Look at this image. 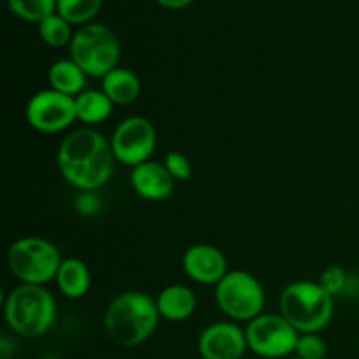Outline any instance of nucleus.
I'll use <instances>...</instances> for the list:
<instances>
[{
    "label": "nucleus",
    "mask_w": 359,
    "mask_h": 359,
    "mask_svg": "<svg viewBox=\"0 0 359 359\" xmlns=\"http://www.w3.org/2000/svg\"><path fill=\"white\" fill-rule=\"evenodd\" d=\"M58 168L67 184L79 191H97L114 172L111 140L91 126L74 130L60 144Z\"/></svg>",
    "instance_id": "f257e3e1"
},
{
    "label": "nucleus",
    "mask_w": 359,
    "mask_h": 359,
    "mask_svg": "<svg viewBox=\"0 0 359 359\" xmlns=\"http://www.w3.org/2000/svg\"><path fill=\"white\" fill-rule=\"evenodd\" d=\"M182 270L193 283L217 286L228 273V259L216 245L195 244L182 256Z\"/></svg>",
    "instance_id": "f8f14e48"
},
{
    "label": "nucleus",
    "mask_w": 359,
    "mask_h": 359,
    "mask_svg": "<svg viewBox=\"0 0 359 359\" xmlns=\"http://www.w3.org/2000/svg\"><path fill=\"white\" fill-rule=\"evenodd\" d=\"M196 294L191 287L184 284H170L163 287L156 298V307L160 312V318L167 321L179 323L191 318L196 311Z\"/></svg>",
    "instance_id": "4468645a"
},
{
    "label": "nucleus",
    "mask_w": 359,
    "mask_h": 359,
    "mask_svg": "<svg viewBox=\"0 0 359 359\" xmlns=\"http://www.w3.org/2000/svg\"><path fill=\"white\" fill-rule=\"evenodd\" d=\"M163 165L167 167L168 174L174 177V181H189L193 175V167L191 161L188 160V156L179 151H170V153L165 156Z\"/></svg>",
    "instance_id": "5701e85b"
},
{
    "label": "nucleus",
    "mask_w": 359,
    "mask_h": 359,
    "mask_svg": "<svg viewBox=\"0 0 359 359\" xmlns=\"http://www.w3.org/2000/svg\"><path fill=\"white\" fill-rule=\"evenodd\" d=\"M102 91L114 105H130L140 97L142 84L135 72L118 67L102 77Z\"/></svg>",
    "instance_id": "dca6fc26"
},
{
    "label": "nucleus",
    "mask_w": 359,
    "mask_h": 359,
    "mask_svg": "<svg viewBox=\"0 0 359 359\" xmlns=\"http://www.w3.org/2000/svg\"><path fill=\"white\" fill-rule=\"evenodd\" d=\"M160 325L156 300L140 291H125L112 298L104 316L109 340L119 347H137L149 340Z\"/></svg>",
    "instance_id": "f03ea898"
},
{
    "label": "nucleus",
    "mask_w": 359,
    "mask_h": 359,
    "mask_svg": "<svg viewBox=\"0 0 359 359\" xmlns=\"http://www.w3.org/2000/svg\"><path fill=\"white\" fill-rule=\"evenodd\" d=\"M158 135L153 123L144 116H130L116 126L111 139L116 161L126 167H137L151 160L156 151Z\"/></svg>",
    "instance_id": "1a4fd4ad"
},
{
    "label": "nucleus",
    "mask_w": 359,
    "mask_h": 359,
    "mask_svg": "<svg viewBox=\"0 0 359 359\" xmlns=\"http://www.w3.org/2000/svg\"><path fill=\"white\" fill-rule=\"evenodd\" d=\"M158 6L165 7V9L170 11H179V9H186L188 6H191L193 0H154Z\"/></svg>",
    "instance_id": "a878e982"
},
{
    "label": "nucleus",
    "mask_w": 359,
    "mask_h": 359,
    "mask_svg": "<svg viewBox=\"0 0 359 359\" xmlns=\"http://www.w3.org/2000/svg\"><path fill=\"white\" fill-rule=\"evenodd\" d=\"M41 359H58V358H55V356H44V358H41Z\"/></svg>",
    "instance_id": "bb28decb"
},
{
    "label": "nucleus",
    "mask_w": 359,
    "mask_h": 359,
    "mask_svg": "<svg viewBox=\"0 0 359 359\" xmlns=\"http://www.w3.org/2000/svg\"><path fill=\"white\" fill-rule=\"evenodd\" d=\"M56 286L63 297L79 300L91 287V273L86 263L79 258H65L56 273Z\"/></svg>",
    "instance_id": "2eb2a0df"
},
{
    "label": "nucleus",
    "mask_w": 359,
    "mask_h": 359,
    "mask_svg": "<svg viewBox=\"0 0 359 359\" xmlns=\"http://www.w3.org/2000/svg\"><path fill=\"white\" fill-rule=\"evenodd\" d=\"M86 77L88 76L83 72V69L70 58L58 60L48 70L49 88L74 98L83 93V91H86L84 90Z\"/></svg>",
    "instance_id": "f3484780"
},
{
    "label": "nucleus",
    "mask_w": 359,
    "mask_h": 359,
    "mask_svg": "<svg viewBox=\"0 0 359 359\" xmlns=\"http://www.w3.org/2000/svg\"><path fill=\"white\" fill-rule=\"evenodd\" d=\"M104 0H58L56 13L70 25H88L100 13Z\"/></svg>",
    "instance_id": "6ab92c4d"
},
{
    "label": "nucleus",
    "mask_w": 359,
    "mask_h": 359,
    "mask_svg": "<svg viewBox=\"0 0 359 359\" xmlns=\"http://www.w3.org/2000/svg\"><path fill=\"white\" fill-rule=\"evenodd\" d=\"M318 283L321 284V286L325 287V290L328 291L332 297H335V294H340L344 290H346L347 273L342 266L332 265V266H328V269L323 270V273H321V277H319Z\"/></svg>",
    "instance_id": "b1692460"
},
{
    "label": "nucleus",
    "mask_w": 359,
    "mask_h": 359,
    "mask_svg": "<svg viewBox=\"0 0 359 359\" xmlns=\"http://www.w3.org/2000/svg\"><path fill=\"white\" fill-rule=\"evenodd\" d=\"M216 304L233 321H252L265 307V290L252 273L245 270L228 272L216 286Z\"/></svg>",
    "instance_id": "0eeeda50"
},
{
    "label": "nucleus",
    "mask_w": 359,
    "mask_h": 359,
    "mask_svg": "<svg viewBox=\"0 0 359 359\" xmlns=\"http://www.w3.org/2000/svg\"><path fill=\"white\" fill-rule=\"evenodd\" d=\"M70 60L83 69L88 77H105L118 69L121 44L118 35L100 23H88L74 34L69 46Z\"/></svg>",
    "instance_id": "39448f33"
},
{
    "label": "nucleus",
    "mask_w": 359,
    "mask_h": 359,
    "mask_svg": "<svg viewBox=\"0 0 359 359\" xmlns=\"http://www.w3.org/2000/svg\"><path fill=\"white\" fill-rule=\"evenodd\" d=\"M294 356L300 359H325L326 342L318 333H302L294 349Z\"/></svg>",
    "instance_id": "4be33fe9"
},
{
    "label": "nucleus",
    "mask_w": 359,
    "mask_h": 359,
    "mask_svg": "<svg viewBox=\"0 0 359 359\" xmlns=\"http://www.w3.org/2000/svg\"><path fill=\"white\" fill-rule=\"evenodd\" d=\"M58 0H7L11 13L28 23H41L56 13Z\"/></svg>",
    "instance_id": "412c9836"
},
{
    "label": "nucleus",
    "mask_w": 359,
    "mask_h": 359,
    "mask_svg": "<svg viewBox=\"0 0 359 359\" xmlns=\"http://www.w3.org/2000/svg\"><path fill=\"white\" fill-rule=\"evenodd\" d=\"M132 188L140 198L149 202H163L174 193L175 181L167 167L158 161H146L132 168L130 174Z\"/></svg>",
    "instance_id": "ddd939ff"
},
{
    "label": "nucleus",
    "mask_w": 359,
    "mask_h": 359,
    "mask_svg": "<svg viewBox=\"0 0 359 359\" xmlns=\"http://www.w3.org/2000/svg\"><path fill=\"white\" fill-rule=\"evenodd\" d=\"M114 104L102 90H86L76 97L77 121L88 126L100 125L112 114Z\"/></svg>",
    "instance_id": "a211bd4d"
},
{
    "label": "nucleus",
    "mask_w": 359,
    "mask_h": 359,
    "mask_svg": "<svg viewBox=\"0 0 359 359\" xmlns=\"http://www.w3.org/2000/svg\"><path fill=\"white\" fill-rule=\"evenodd\" d=\"M27 121L41 133H58L77 121L76 98L55 90L37 91L27 104Z\"/></svg>",
    "instance_id": "9d476101"
},
{
    "label": "nucleus",
    "mask_w": 359,
    "mask_h": 359,
    "mask_svg": "<svg viewBox=\"0 0 359 359\" xmlns=\"http://www.w3.org/2000/svg\"><path fill=\"white\" fill-rule=\"evenodd\" d=\"M280 314L298 333H319L333 318V297L319 283L297 280L280 294Z\"/></svg>",
    "instance_id": "20e7f679"
},
{
    "label": "nucleus",
    "mask_w": 359,
    "mask_h": 359,
    "mask_svg": "<svg viewBox=\"0 0 359 359\" xmlns=\"http://www.w3.org/2000/svg\"><path fill=\"white\" fill-rule=\"evenodd\" d=\"M245 339L249 351L259 359H287L294 354L300 333L283 314H262L248 323Z\"/></svg>",
    "instance_id": "6e6552de"
},
{
    "label": "nucleus",
    "mask_w": 359,
    "mask_h": 359,
    "mask_svg": "<svg viewBox=\"0 0 359 359\" xmlns=\"http://www.w3.org/2000/svg\"><path fill=\"white\" fill-rule=\"evenodd\" d=\"M100 209L102 200L95 191H81L76 198V210L81 216H95Z\"/></svg>",
    "instance_id": "393cba45"
},
{
    "label": "nucleus",
    "mask_w": 359,
    "mask_h": 359,
    "mask_svg": "<svg viewBox=\"0 0 359 359\" xmlns=\"http://www.w3.org/2000/svg\"><path fill=\"white\" fill-rule=\"evenodd\" d=\"M63 258L51 241L42 237H23L13 242L7 251L11 273L21 284L46 286L56 279Z\"/></svg>",
    "instance_id": "423d86ee"
},
{
    "label": "nucleus",
    "mask_w": 359,
    "mask_h": 359,
    "mask_svg": "<svg viewBox=\"0 0 359 359\" xmlns=\"http://www.w3.org/2000/svg\"><path fill=\"white\" fill-rule=\"evenodd\" d=\"M248 349L245 330L231 321L212 323L198 337L202 359H242Z\"/></svg>",
    "instance_id": "9b49d317"
},
{
    "label": "nucleus",
    "mask_w": 359,
    "mask_h": 359,
    "mask_svg": "<svg viewBox=\"0 0 359 359\" xmlns=\"http://www.w3.org/2000/svg\"><path fill=\"white\" fill-rule=\"evenodd\" d=\"M37 28L42 42H46L51 48H65V46H70L74 34H76V32H72V25L67 20H63L58 13L51 14L46 20H42L37 25Z\"/></svg>",
    "instance_id": "aec40b11"
},
{
    "label": "nucleus",
    "mask_w": 359,
    "mask_h": 359,
    "mask_svg": "<svg viewBox=\"0 0 359 359\" xmlns=\"http://www.w3.org/2000/svg\"><path fill=\"white\" fill-rule=\"evenodd\" d=\"M287 359H300V358H297V356H294V358H287Z\"/></svg>",
    "instance_id": "cd10ccee"
},
{
    "label": "nucleus",
    "mask_w": 359,
    "mask_h": 359,
    "mask_svg": "<svg viewBox=\"0 0 359 359\" xmlns=\"http://www.w3.org/2000/svg\"><path fill=\"white\" fill-rule=\"evenodd\" d=\"M4 314L11 332L25 339H37L55 323L56 302L44 286L20 284L7 294Z\"/></svg>",
    "instance_id": "7ed1b4c3"
}]
</instances>
